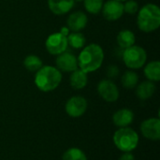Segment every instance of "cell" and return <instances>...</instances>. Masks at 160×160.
<instances>
[{"mask_svg":"<svg viewBox=\"0 0 160 160\" xmlns=\"http://www.w3.org/2000/svg\"><path fill=\"white\" fill-rule=\"evenodd\" d=\"M103 17L110 22L119 20L124 14V5L123 2L116 0H108L103 3L101 9Z\"/></svg>","mask_w":160,"mask_h":160,"instance_id":"cell-8","label":"cell"},{"mask_svg":"<svg viewBox=\"0 0 160 160\" xmlns=\"http://www.w3.org/2000/svg\"><path fill=\"white\" fill-rule=\"evenodd\" d=\"M134 120V113L129 109H121L112 115V122L118 128H127Z\"/></svg>","mask_w":160,"mask_h":160,"instance_id":"cell-14","label":"cell"},{"mask_svg":"<svg viewBox=\"0 0 160 160\" xmlns=\"http://www.w3.org/2000/svg\"><path fill=\"white\" fill-rule=\"evenodd\" d=\"M126 3L123 4L124 5V12L128 13V14H130V15H135L139 9H140V7H139V4L137 1L135 0H127L125 1Z\"/></svg>","mask_w":160,"mask_h":160,"instance_id":"cell-24","label":"cell"},{"mask_svg":"<svg viewBox=\"0 0 160 160\" xmlns=\"http://www.w3.org/2000/svg\"><path fill=\"white\" fill-rule=\"evenodd\" d=\"M113 142L120 151L124 153L131 152L138 146L139 135L134 129L128 127L120 128L113 134Z\"/></svg>","mask_w":160,"mask_h":160,"instance_id":"cell-4","label":"cell"},{"mask_svg":"<svg viewBox=\"0 0 160 160\" xmlns=\"http://www.w3.org/2000/svg\"><path fill=\"white\" fill-rule=\"evenodd\" d=\"M78 67L85 73L98 70L103 64L104 52L100 45L91 43L82 48L78 58Z\"/></svg>","mask_w":160,"mask_h":160,"instance_id":"cell-1","label":"cell"},{"mask_svg":"<svg viewBox=\"0 0 160 160\" xmlns=\"http://www.w3.org/2000/svg\"><path fill=\"white\" fill-rule=\"evenodd\" d=\"M142 135L150 141H158L160 139V120L158 118H149L141 125Z\"/></svg>","mask_w":160,"mask_h":160,"instance_id":"cell-11","label":"cell"},{"mask_svg":"<svg viewBox=\"0 0 160 160\" xmlns=\"http://www.w3.org/2000/svg\"><path fill=\"white\" fill-rule=\"evenodd\" d=\"M87 105V100L81 96H75L67 101L66 112L70 117H81L86 112Z\"/></svg>","mask_w":160,"mask_h":160,"instance_id":"cell-9","label":"cell"},{"mask_svg":"<svg viewBox=\"0 0 160 160\" xmlns=\"http://www.w3.org/2000/svg\"><path fill=\"white\" fill-rule=\"evenodd\" d=\"M62 81L61 71L52 66H42L35 75V84L42 92L55 90Z\"/></svg>","mask_w":160,"mask_h":160,"instance_id":"cell-2","label":"cell"},{"mask_svg":"<svg viewBox=\"0 0 160 160\" xmlns=\"http://www.w3.org/2000/svg\"><path fill=\"white\" fill-rule=\"evenodd\" d=\"M88 22L87 15L82 11H75L68 15L67 20V27L71 32H81L85 28Z\"/></svg>","mask_w":160,"mask_h":160,"instance_id":"cell-12","label":"cell"},{"mask_svg":"<svg viewBox=\"0 0 160 160\" xmlns=\"http://www.w3.org/2000/svg\"><path fill=\"white\" fill-rule=\"evenodd\" d=\"M68 43L70 47L74 49H82L84 47L86 38L84 35L81 32H69L68 35Z\"/></svg>","mask_w":160,"mask_h":160,"instance_id":"cell-19","label":"cell"},{"mask_svg":"<svg viewBox=\"0 0 160 160\" xmlns=\"http://www.w3.org/2000/svg\"><path fill=\"white\" fill-rule=\"evenodd\" d=\"M123 61L129 69L142 68L147 61L146 51L138 45H133L123 51Z\"/></svg>","mask_w":160,"mask_h":160,"instance_id":"cell-5","label":"cell"},{"mask_svg":"<svg viewBox=\"0 0 160 160\" xmlns=\"http://www.w3.org/2000/svg\"><path fill=\"white\" fill-rule=\"evenodd\" d=\"M83 5L87 12L97 15L102 9L103 0H83Z\"/></svg>","mask_w":160,"mask_h":160,"instance_id":"cell-22","label":"cell"},{"mask_svg":"<svg viewBox=\"0 0 160 160\" xmlns=\"http://www.w3.org/2000/svg\"><path fill=\"white\" fill-rule=\"evenodd\" d=\"M67 37L68 36L62 32L50 35L45 41V47L48 52L52 55H59L60 53L66 52L68 47Z\"/></svg>","mask_w":160,"mask_h":160,"instance_id":"cell-6","label":"cell"},{"mask_svg":"<svg viewBox=\"0 0 160 160\" xmlns=\"http://www.w3.org/2000/svg\"><path fill=\"white\" fill-rule=\"evenodd\" d=\"M116 1H119V2H125V1H127V0H116Z\"/></svg>","mask_w":160,"mask_h":160,"instance_id":"cell-28","label":"cell"},{"mask_svg":"<svg viewBox=\"0 0 160 160\" xmlns=\"http://www.w3.org/2000/svg\"><path fill=\"white\" fill-rule=\"evenodd\" d=\"M122 85L126 89H133L138 85L139 82V76L135 71L128 70L124 73L121 78Z\"/></svg>","mask_w":160,"mask_h":160,"instance_id":"cell-20","label":"cell"},{"mask_svg":"<svg viewBox=\"0 0 160 160\" xmlns=\"http://www.w3.org/2000/svg\"><path fill=\"white\" fill-rule=\"evenodd\" d=\"M116 41H117V44L120 49L126 50V49L135 45L136 37L132 31H130L128 29H124L118 33Z\"/></svg>","mask_w":160,"mask_h":160,"instance_id":"cell-17","label":"cell"},{"mask_svg":"<svg viewBox=\"0 0 160 160\" xmlns=\"http://www.w3.org/2000/svg\"><path fill=\"white\" fill-rule=\"evenodd\" d=\"M144 75L153 82H158L160 80V62L156 60L148 63L144 68Z\"/></svg>","mask_w":160,"mask_h":160,"instance_id":"cell-18","label":"cell"},{"mask_svg":"<svg viewBox=\"0 0 160 160\" xmlns=\"http://www.w3.org/2000/svg\"><path fill=\"white\" fill-rule=\"evenodd\" d=\"M75 2H82L83 0H74Z\"/></svg>","mask_w":160,"mask_h":160,"instance_id":"cell-27","label":"cell"},{"mask_svg":"<svg viewBox=\"0 0 160 160\" xmlns=\"http://www.w3.org/2000/svg\"><path fill=\"white\" fill-rule=\"evenodd\" d=\"M55 64L61 72H72L78 68L77 57L72 52L67 51L57 55Z\"/></svg>","mask_w":160,"mask_h":160,"instance_id":"cell-10","label":"cell"},{"mask_svg":"<svg viewBox=\"0 0 160 160\" xmlns=\"http://www.w3.org/2000/svg\"><path fill=\"white\" fill-rule=\"evenodd\" d=\"M98 95L107 102H114L119 98V89L110 79H104L98 84Z\"/></svg>","mask_w":160,"mask_h":160,"instance_id":"cell-7","label":"cell"},{"mask_svg":"<svg viewBox=\"0 0 160 160\" xmlns=\"http://www.w3.org/2000/svg\"><path fill=\"white\" fill-rule=\"evenodd\" d=\"M106 73H107V76L110 78V79H115L118 77L119 73H120V69L117 66L115 65H111L108 67L107 70H106Z\"/></svg>","mask_w":160,"mask_h":160,"instance_id":"cell-25","label":"cell"},{"mask_svg":"<svg viewBox=\"0 0 160 160\" xmlns=\"http://www.w3.org/2000/svg\"><path fill=\"white\" fill-rule=\"evenodd\" d=\"M74 5V0H48L50 10L58 16L68 13L73 8Z\"/></svg>","mask_w":160,"mask_h":160,"instance_id":"cell-13","label":"cell"},{"mask_svg":"<svg viewBox=\"0 0 160 160\" xmlns=\"http://www.w3.org/2000/svg\"><path fill=\"white\" fill-rule=\"evenodd\" d=\"M87 82H88L87 73L78 68L71 72V75L69 78V83L73 89L75 90L83 89L87 85Z\"/></svg>","mask_w":160,"mask_h":160,"instance_id":"cell-16","label":"cell"},{"mask_svg":"<svg viewBox=\"0 0 160 160\" xmlns=\"http://www.w3.org/2000/svg\"><path fill=\"white\" fill-rule=\"evenodd\" d=\"M119 160H135V158L132 154H130V152H127L120 157Z\"/></svg>","mask_w":160,"mask_h":160,"instance_id":"cell-26","label":"cell"},{"mask_svg":"<svg viewBox=\"0 0 160 160\" xmlns=\"http://www.w3.org/2000/svg\"><path fill=\"white\" fill-rule=\"evenodd\" d=\"M42 66V60L35 54L27 55L23 60V67L30 72H37Z\"/></svg>","mask_w":160,"mask_h":160,"instance_id":"cell-21","label":"cell"},{"mask_svg":"<svg viewBox=\"0 0 160 160\" xmlns=\"http://www.w3.org/2000/svg\"><path fill=\"white\" fill-rule=\"evenodd\" d=\"M63 160H87L85 154L78 148H70L63 155Z\"/></svg>","mask_w":160,"mask_h":160,"instance_id":"cell-23","label":"cell"},{"mask_svg":"<svg viewBox=\"0 0 160 160\" xmlns=\"http://www.w3.org/2000/svg\"><path fill=\"white\" fill-rule=\"evenodd\" d=\"M157 87L155 82L151 81H144L136 86V95L142 100L149 99L156 92Z\"/></svg>","mask_w":160,"mask_h":160,"instance_id":"cell-15","label":"cell"},{"mask_svg":"<svg viewBox=\"0 0 160 160\" xmlns=\"http://www.w3.org/2000/svg\"><path fill=\"white\" fill-rule=\"evenodd\" d=\"M137 24L141 31L151 33L160 26V8L156 4H146L138 11Z\"/></svg>","mask_w":160,"mask_h":160,"instance_id":"cell-3","label":"cell"}]
</instances>
